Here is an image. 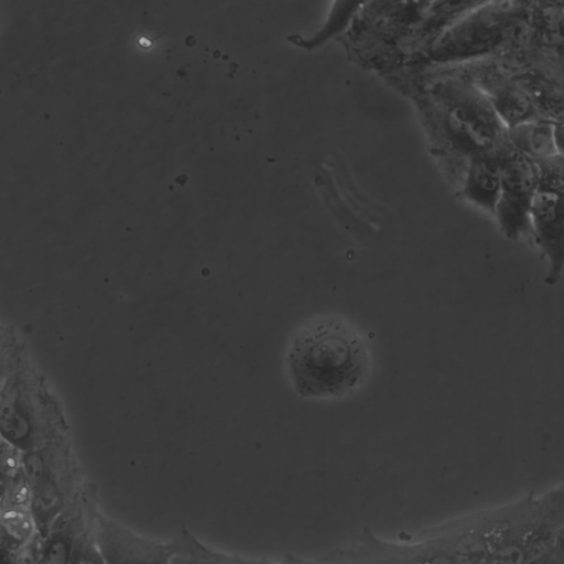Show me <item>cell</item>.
<instances>
[{"instance_id":"obj_1","label":"cell","mask_w":564,"mask_h":564,"mask_svg":"<svg viewBox=\"0 0 564 564\" xmlns=\"http://www.w3.org/2000/svg\"><path fill=\"white\" fill-rule=\"evenodd\" d=\"M286 380L300 398L335 401L361 390L373 370L368 338L347 317L325 313L303 322L283 357Z\"/></svg>"},{"instance_id":"obj_2","label":"cell","mask_w":564,"mask_h":564,"mask_svg":"<svg viewBox=\"0 0 564 564\" xmlns=\"http://www.w3.org/2000/svg\"><path fill=\"white\" fill-rule=\"evenodd\" d=\"M564 521V481L502 506L491 564H531L556 543Z\"/></svg>"},{"instance_id":"obj_3","label":"cell","mask_w":564,"mask_h":564,"mask_svg":"<svg viewBox=\"0 0 564 564\" xmlns=\"http://www.w3.org/2000/svg\"><path fill=\"white\" fill-rule=\"evenodd\" d=\"M513 4L514 0L480 1L443 33L437 56L458 64L499 58Z\"/></svg>"},{"instance_id":"obj_4","label":"cell","mask_w":564,"mask_h":564,"mask_svg":"<svg viewBox=\"0 0 564 564\" xmlns=\"http://www.w3.org/2000/svg\"><path fill=\"white\" fill-rule=\"evenodd\" d=\"M538 191L534 162L508 148L501 158V189L492 216L508 239L531 234L530 213Z\"/></svg>"},{"instance_id":"obj_5","label":"cell","mask_w":564,"mask_h":564,"mask_svg":"<svg viewBox=\"0 0 564 564\" xmlns=\"http://www.w3.org/2000/svg\"><path fill=\"white\" fill-rule=\"evenodd\" d=\"M459 72L482 91L507 128L539 117L513 73L496 58L460 64Z\"/></svg>"},{"instance_id":"obj_6","label":"cell","mask_w":564,"mask_h":564,"mask_svg":"<svg viewBox=\"0 0 564 564\" xmlns=\"http://www.w3.org/2000/svg\"><path fill=\"white\" fill-rule=\"evenodd\" d=\"M94 536L106 564H171V543L140 535L121 522L99 512Z\"/></svg>"},{"instance_id":"obj_7","label":"cell","mask_w":564,"mask_h":564,"mask_svg":"<svg viewBox=\"0 0 564 564\" xmlns=\"http://www.w3.org/2000/svg\"><path fill=\"white\" fill-rule=\"evenodd\" d=\"M530 226L533 240L547 262L545 282L553 285L564 270V195L538 191Z\"/></svg>"},{"instance_id":"obj_8","label":"cell","mask_w":564,"mask_h":564,"mask_svg":"<svg viewBox=\"0 0 564 564\" xmlns=\"http://www.w3.org/2000/svg\"><path fill=\"white\" fill-rule=\"evenodd\" d=\"M96 512L90 489L80 488L42 538L43 564H70L78 538Z\"/></svg>"},{"instance_id":"obj_9","label":"cell","mask_w":564,"mask_h":564,"mask_svg":"<svg viewBox=\"0 0 564 564\" xmlns=\"http://www.w3.org/2000/svg\"><path fill=\"white\" fill-rule=\"evenodd\" d=\"M513 75L539 117L564 121V65L536 54L525 68Z\"/></svg>"},{"instance_id":"obj_10","label":"cell","mask_w":564,"mask_h":564,"mask_svg":"<svg viewBox=\"0 0 564 564\" xmlns=\"http://www.w3.org/2000/svg\"><path fill=\"white\" fill-rule=\"evenodd\" d=\"M505 151L471 159L464 174V195L491 216L500 195L501 158Z\"/></svg>"},{"instance_id":"obj_11","label":"cell","mask_w":564,"mask_h":564,"mask_svg":"<svg viewBox=\"0 0 564 564\" xmlns=\"http://www.w3.org/2000/svg\"><path fill=\"white\" fill-rule=\"evenodd\" d=\"M536 52L564 65V1H531Z\"/></svg>"},{"instance_id":"obj_12","label":"cell","mask_w":564,"mask_h":564,"mask_svg":"<svg viewBox=\"0 0 564 564\" xmlns=\"http://www.w3.org/2000/svg\"><path fill=\"white\" fill-rule=\"evenodd\" d=\"M326 556L337 564H414L405 544L380 540L368 529L354 545Z\"/></svg>"},{"instance_id":"obj_13","label":"cell","mask_w":564,"mask_h":564,"mask_svg":"<svg viewBox=\"0 0 564 564\" xmlns=\"http://www.w3.org/2000/svg\"><path fill=\"white\" fill-rule=\"evenodd\" d=\"M509 145L533 162L555 154L554 122L538 117L507 128Z\"/></svg>"},{"instance_id":"obj_14","label":"cell","mask_w":564,"mask_h":564,"mask_svg":"<svg viewBox=\"0 0 564 564\" xmlns=\"http://www.w3.org/2000/svg\"><path fill=\"white\" fill-rule=\"evenodd\" d=\"M171 543V564H254L256 560L242 558L219 552L183 529Z\"/></svg>"},{"instance_id":"obj_15","label":"cell","mask_w":564,"mask_h":564,"mask_svg":"<svg viewBox=\"0 0 564 564\" xmlns=\"http://www.w3.org/2000/svg\"><path fill=\"white\" fill-rule=\"evenodd\" d=\"M0 523L1 552H14L39 533L30 507H2Z\"/></svg>"},{"instance_id":"obj_16","label":"cell","mask_w":564,"mask_h":564,"mask_svg":"<svg viewBox=\"0 0 564 564\" xmlns=\"http://www.w3.org/2000/svg\"><path fill=\"white\" fill-rule=\"evenodd\" d=\"M534 164L539 191L564 195V159L555 153Z\"/></svg>"},{"instance_id":"obj_17","label":"cell","mask_w":564,"mask_h":564,"mask_svg":"<svg viewBox=\"0 0 564 564\" xmlns=\"http://www.w3.org/2000/svg\"><path fill=\"white\" fill-rule=\"evenodd\" d=\"M95 516L78 538L70 564H106L95 542Z\"/></svg>"},{"instance_id":"obj_18","label":"cell","mask_w":564,"mask_h":564,"mask_svg":"<svg viewBox=\"0 0 564 564\" xmlns=\"http://www.w3.org/2000/svg\"><path fill=\"white\" fill-rule=\"evenodd\" d=\"M2 564H43L42 536L37 533L30 542L14 552H1Z\"/></svg>"},{"instance_id":"obj_19","label":"cell","mask_w":564,"mask_h":564,"mask_svg":"<svg viewBox=\"0 0 564 564\" xmlns=\"http://www.w3.org/2000/svg\"><path fill=\"white\" fill-rule=\"evenodd\" d=\"M555 152L564 159V121L554 122Z\"/></svg>"},{"instance_id":"obj_20","label":"cell","mask_w":564,"mask_h":564,"mask_svg":"<svg viewBox=\"0 0 564 564\" xmlns=\"http://www.w3.org/2000/svg\"><path fill=\"white\" fill-rule=\"evenodd\" d=\"M284 562L286 564H336L334 561H332L327 556H323L321 558L313 560V561L306 560V558H301L297 556H286L284 558Z\"/></svg>"},{"instance_id":"obj_21","label":"cell","mask_w":564,"mask_h":564,"mask_svg":"<svg viewBox=\"0 0 564 564\" xmlns=\"http://www.w3.org/2000/svg\"><path fill=\"white\" fill-rule=\"evenodd\" d=\"M554 557L557 564H564V521L557 536L556 543L553 547Z\"/></svg>"}]
</instances>
